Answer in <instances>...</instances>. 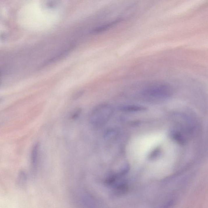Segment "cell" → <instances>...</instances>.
Segmentation results:
<instances>
[{"label": "cell", "mask_w": 208, "mask_h": 208, "mask_svg": "<svg viewBox=\"0 0 208 208\" xmlns=\"http://www.w3.org/2000/svg\"><path fill=\"white\" fill-rule=\"evenodd\" d=\"M172 89L165 83L150 84L143 90L142 96L150 101H158L169 98L172 94Z\"/></svg>", "instance_id": "6da1fadb"}, {"label": "cell", "mask_w": 208, "mask_h": 208, "mask_svg": "<svg viewBox=\"0 0 208 208\" xmlns=\"http://www.w3.org/2000/svg\"><path fill=\"white\" fill-rule=\"evenodd\" d=\"M114 113V109L110 104L102 103L96 106L89 115L90 123L96 127H101L107 123Z\"/></svg>", "instance_id": "7a4b0ae2"}, {"label": "cell", "mask_w": 208, "mask_h": 208, "mask_svg": "<svg viewBox=\"0 0 208 208\" xmlns=\"http://www.w3.org/2000/svg\"><path fill=\"white\" fill-rule=\"evenodd\" d=\"M40 146L38 143L35 144L32 150L31 153V164L33 172L36 170L38 161Z\"/></svg>", "instance_id": "3957f363"}, {"label": "cell", "mask_w": 208, "mask_h": 208, "mask_svg": "<svg viewBox=\"0 0 208 208\" xmlns=\"http://www.w3.org/2000/svg\"><path fill=\"white\" fill-rule=\"evenodd\" d=\"M27 175L25 172L22 171L19 173L17 178V182L20 186H23L25 184L27 181Z\"/></svg>", "instance_id": "277c9868"}, {"label": "cell", "mask_w": 208, "mask_h": 208, "mask_svg": "<svg viewBox=\"0 0 208 208\" xmlns=\"http://www.w3.org/2000/svg\"><path fill=\"white\" fill-rule=\"evenodd\" d=\"M117 22H118V21L114 22L108 24H106V25L102 26L100 27L97 28H96L95 29H94V30L93 31V32L94 33H99L104 31L108 29L109 28L112 26Z\"/></svg>", "instance_id": "5b68a950"}, {"label": "cell", "mask_w": 208, "mask_h": 208, "mask_svg": "<svg viewBox=\"0 0 208 208\" xmlns=\"http://www.w3.org/2000/svg\"><path fill=\"white\" fill-rule=\"evenodd\" d=\"M144 110V108L142 107L136 106H128L123 107L121 110L126 112H132V111H139Z\"/></svg>", "instance_id": "8992f818"}, {"label": "cell", "mask_w": 208, "mask_h": 208, "mask_svg": "<svg viewBox=\"0 0 208 208\" xmlns=\"http://www.w3.org/2000/svg\"><path fill=\"white\" fill-rule=\"evenodd\" d=\"M81 109H79L75 110L72 115V118L73 119H75L79 117L81 113Z\"/></svg>", "instance_id": "52a82bcc"}]
</instances>
